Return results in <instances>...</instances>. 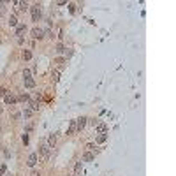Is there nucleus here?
I'll use <instances>...</instances> for the list:
<instances>
[{
  "label": "nucleus",
  "mask_w": 176,
  "mask_h": 176,
  "mask_svg": "<svg viewBox=\"0 0 176 176\" xmlns=\"http://www.w3.org/2000/svg\"><path fill=\"white\" fill-rule=\"evenodd\" d=\"M30 13H32V21H34V23H37V21L41 19V16H42L41 5H39V4H34V5L30 7Z\"/></svg>",
  "instance_id": "nucleus-1"
},
{
  "label": "nucleus",
  "mask_w": 176,
  "mask_h": 176,
  "mask_svg": "<svg viewBox=\"0 0 176 176\" xmlns=\"http://www.w3.org/2000/svg\"><path fill=\"white\" fill-rule=\"evenodd\" d=\"M37 155H41L44 160H48V159H49V155H51V148H49L48 145H41V146H39V153H37Z\"/></svg>",
  "instance_id": "nucleus-2"
},
{
  "label": "nucleus",
  "mask_w": 176,
  "mask_h": 176,
  "mask_svg": "<svg viewBox=\"0 0 176 176\" xmlns=\"http://www.w3.org/2000/svg\"><path fill=\"white\" fill-rule=\"evenodd\" d=\"M25 32H27V25H25V23H18V27H16V30H14V35H16L18 39H21Z\"/></svg>",
  "instance_id": "nucleus-3"
},
{
  "label": "nucleus",
  "mask_w": 176,
  "mask_h": 176,
  "mask_svg": "<svg viewBox=\"0 0 176 176\" xmlns=\"http://www.w3.org/2000/svg\"><path fill=\"white\" fill-rule=\"evenodd\" d=\"M30 35H32L34 39H39V41H41L42 37H44V30H42V28H39V27H35V28H32Z\"/></svg>",
  "instance_id": "nucleus-4"
},
{
  "label": "nucleus",
  "mask_w": 176,
  "mask_h": 176,
  "mask_svg": "<svg viewBox=\"0 0 176 176\" xmlns=\"http://www.w3.org/2000/svg\"><path fill=\"white\" fill-rule=\"evenodd\" d=\"M86 120H88V118H85V116H81V118H78V120H76V130H78V132H81L83 129H85Z\"/></svg>",
  "instance_id": "nucleus-5"
},
{
  "label": "nucleus",
  "mask_w": 176,
  "mask_h": 176,
  "mask_svg": "<svg viewBox=\"0 0 176 176\" xmlns=\"http://www.w3.org/2000/svg\"><path fill=\"white\" fill-rule=\"evenodd\" d=\"M37 159H39V155H37V153H30V155H28V167H34V166H35V164H37Z\"/></svg>",
  "instance_id": "nucleus-6"
},
{
  "label": "nucleus",
  "mask_w": 176,
  "mask_h": 176,
  "mask_svg": "<svg viewBox=\"0 0 176 176\" xmlns=\"http://www.w3.org/2000/svg\"><path fill=\"white\" fill-rule=\"evenodd\" d=\"M16 100H18V99H16V97H14V95H5V104H7V106H13V104H16Z\"/></svg>",
  "instance_id": "nucleus-7"
},
{
  "label": "nucleus",
  "mask_w": 176,
  "mask_h": 176,
  "mask_svg": "<svg viewBox=\"0 0 176 176\" xmlns=\"http://www.w3.org/2000/svg\"><path fill=\"white\" fill-rule=\"evenodd\" d=\"M94 159H95V155L92 151H85V155H83V160H85V162H92Z\"/></svg>",
  "instance_id": "nucleus-8"
},
{
  "label": "nucleus",
  "mask_w": 176,
  "mask_h": 176,
  "mask_svg": "<svg viewBox=\"0 0 176 176\" xmlns=\"http://www.w3.org/2000/svg\"><path fill=\"white\" fill-rule=\"evenodd\" d=\"M14 5H16L19 11H27L28 9V2H14Z\"/></svg>",
  "instance_id": "nucleus-9"
},
{
  "label": "nucleus",
  "mask_w": 176,
  "mask_h": 176,
  "mask_svg": "<svg viewBox=\"0 0 176 176\" xmlns=\"http://www.w3.org/2000/svg\"><path fill=\"white\" fill-rule=\"evenodd\" d=\"M23 83H25V88H35V79H32V78L23 79Z\"/></svg>",
  "instance_id": "nucleus-10"
},
{
  "label": "nucleus",
  "mask_w": 176,
  "mask_h": 176,
  "mask_svg": "<svg viewBox=\"0 0 176 176\" xmlns=\"http://www.w3.org/2000/svg\"><path fill=\"white\" fill-rule=\"evenodd\" d=\"M21 58H23V60H30V58H32V51H30V49H23V51H21Z\"/></svg>",
  "instance_id": "nucleus-11"
},
{
  "label": "nucleus",
  "mask_w": 176,
  "mask_h": 176,
  "mask_svg": "<svg viewBox=\"0 0 176 176\" xmlns=\"http://www.w3.org/2000/svg\"><path fill=\"white\" fill-rule=\"evenodd\" d=\"M86 150H88V151H92L94 155H97V153H99V150H97V146H95L94 143H88V145H86Z\"/></svg>",
  "instance_id": "nucleus-12"
},
{
  "label": "nucleus",
  "mask_w": 176,
  "mask_h": 176,
  "mask_svg": "<svg viewBox=\"0 0 176 176\" xmlns=\"http://www.w3.org/2000/svg\"><path fill=\"white\" fill-rule=\"evenodd\" d=\"M55 141H56V136H55V134H51L49 137H48V143H46V145H48L49 148H53V146H55Z\"/></svg>",
  "instance_id": "nucleus-13"
},
{
  "label": "nucleus",
  "mask_w": 176,
  "mask_h": 176,
  "mask_svg": "<svg viewBox=\"0 0 176 176\" xmlns=\"http://www.w3.org/2000/svg\"><path fill=\"white\" fill-rule=\"evenodd\" d=\"M95 127H97V130H99V132H102V134L108 130V125H106V123H97Z\"/></svg>",
  "instance_id": "nucleus-14"
},
{
  "label": "nucleus",
  "mask_w": 176,
  "mask_h": 176,
  "mask_svg": "<svg viewBox=\"0 0 176 176\" xmlns=\"http://www.w3.org/2000/svg\"><path fill=\"white\" fill-rule=\"evenodd\" d=\"M9 27H18V19H16V16H9Z\"/></svg>",
  "instance_id": "nucleus-15"
},
{
  "label": "nucleus",
  "mask_w": 176,
  "mask_h": 176,
  "mask_svg": "<svg viewBox=\"0 0 176 176\" xmlns=\"http://www.w3.org/2000/svg\"><path fill=\"white\" fill-rule=\"evenodd\" d=\"M51 79H53L55 83H56V81H58V79H60V70H58V69L51 72Z\"/></svg>",
  "instance_id": "nucleus-16"
},
{
  "label": "nucleus",
  "mask_w": 176,
  "mask_h": 176,
  "mask_svg": "<svg viewBox=\"0 0 176 176\" xmlns=\"http://www.w3.org/2000/svg\"><path fill=\"white\" fill-rule=\"evenodd\" d=\"M18 100H21V102H28V100H30V95L28 94H19Z\"/></svg>",
  "instance_id": "nucleus-17"
},
{
  "label": "nucleus",
  "mask_w": 176,
  "mask_h": 176,
  "mask_svg": "<svg viewBox=\"0 0 176 176\" xmlns=\"http://www.w3.org/2000/svg\"><path fill=\"white\" fill-rule=\"evenodd\" d=\"M74 132H76V120H72V122H70V127H69L67 134H74Z\"/></svg>",
  "instance_id": "nucleus-18"
},
{
  "label": "nucleus",
  "mask_w": 176,
  "mask_h": 176,
  "mask_svg": "<svg viewBox=\"0 0 176 176\" xmlns=\"http://www.w3.org/2000/svg\"><path fill=\"white\" fill-rule=\"evenodd\" d=\"M30 106H32V111H39V102L37 100H30Z\"/></svg>",
  "instance_id": "nucleus-19"
},
{
  "label": "nucleus",
  "mask_w": 176,
  "mask_h": 176,
  "mask_svg": "<svg viewBox=\"0 0 176 176\" xmlns=\"http://www.w3.org/2000/svg\"><path fill=\"white\" fill-rule=\"evenodd\" d=\"M65 49H67V48H64V46H62V44H58V46H56V53H58V55L65 53Z\"/></svg>",
  "instance_id": "nucleus-20"
},
{
  "label": "nucleus",
  "mask_w": 176,
  "mask_h": 176,
  "mask_svg": "<svg viewBox=\"0 0 176 176\" xmlns=\"http://www.w3.org/2000/svg\"><path fill=\"white\" fill-rule=\"evenodd\" d=\"M106 139H108V136H106V134H100V136H97V143H104Z\"/></svg>",
  "instance_id": "nucleus-21"
},
{
  "label": "nucleus",
  "mask_w": 176,
  "mask_h": 176,
  "mask_svg": "<svg viewBox=\"0 0 176 176\" xmlns=\"http://www.w3.org/2000/svg\"><path fill=\"white\" fill-rule=\"evenodd\" d=\"M5 171H7V166H5V164H2V166H0V176L5 175Z\"/></svg>",
  "instance_id": "nucleus-22"
},
{
  "label": "nucleus",
  "mask_w": 176,
  "mask_h": 176,
  "mask_svg": "<svg viewBox=\"0 0 176 176\" xmlns=\"http://www.w3.org/2000/svg\"><path fill=\"white\" fill-rule=\"evenodd\" d=\"M28 78H30V70L25 69V70H23V79H28Z\"/></svg>",
  "instance_id": "nucleus-23"
},
{
  "label": "nucleus",
  "mask_w": 176,
  "mask_h": 176,
  "mask_svg": "<svg viewBox=\"0 0 176 176\" xmlns=\"http://www.w3.org/2000/svg\"><path fill=\"white\" fill-rule=\"evenodd\" d=\"M5 95H7V90L4 86H0V97H5Z\"/></svg>",
  "instance_id": "nucleus-24"
},
{
  "label": "nucleus",
  "mask_w": 176,
  "mask_h": 176,
  "mask_svg": "<svg viewBox=\"0 0 176 176\" xmlns=\"http://www.w3.org/2000/svg\"><path fill=\"white\" fill-rule=\"evenodd\" d=\"M69 11H70V13H76V5H74V4H69Z\"/></svg>",
  "instance_id": "nucleus-25"
},
{
  "label": "nucleus",
  "mask_w": 176,
  "mask_h": 176,
  "mask_svg": "<svg viewBox=\"0 0 176 176\" xmlns=\"http://www.w3.org/2000/svg\"><path fill=\"white\" fill-rule=\"evenodd\" d=\"M23 115H25V116H27V118H28V116L32 115V111H30V109H25V111H23Z\"/></svg>",
  "instance_id": "nucleus-26"
},
{
  "label": "nucleus",
  "mask_w": 176,
  "mask_h": 176,
  "mask_svg": "<svg viewBox=\"0 0 176 176\" xmlns=\"http://www.w3.org/2000/svg\"><path fill=\"white\" fill-rule=\"evenodd\" d=\"M4 5H5V4H4V2H0V13H5V7H4Z\"/></svg>",
  "instance_id": "nucleus-27"
},
{
  "label": "nucleus",
  "mask_w": 176,
  "mask_h": 176,
  "mask_svg": "<svg viewBox=\"0 0 176 176\" xmlns=\"http://www.w3.org/2000/svg\"><path fill=\"white\" fill-rule=\"evenodd\" d=\"M23 143H25V145L28 143V136L27 134H23Z\"/></svg>",
  "instance_id": "nucleus-28"
},
{
  "label": "nucleus",
  "mask_w": 176,
  "mask_h": 176,
  "mask_svg": "<svg viewBox=\"0 0 176 176\" xmlns=\"http://www.w3.org/2000/svg\"><path fill=\"white\" fill-rule=\"evenodd\" d=\"M30 176H41V173H37V171H34V173H32V175Z\"/></svg>",
  "instance_id": "nucleus-29"
},
{
  "label": "nucleus",
  "mask_w": 176,
  "mask_h": 176,
  "mask_svg": "<svg viewBox=\"0 0 176 176\" xmlns=\"http://www.w3.org/2000/svg\"><path fill=\"white\" fill-rule=\"evenodd\" d=\"M0 134H2V127H0Z\"/></svg>",
  "instance_id": "nucleus-30"
}]
</instances>
